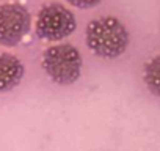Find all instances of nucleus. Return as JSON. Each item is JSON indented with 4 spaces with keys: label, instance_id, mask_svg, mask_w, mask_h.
I'll return each mask as SVG.
<instances>
[{
    "label": "nucleus",
    "instance_id": "obj_1",
    "mask_svg": "<svg viewBox=\"0 0 160 151\" xmlns=\"http://www.w3.org/2000/svg\"><path fill=\"white\" fill-rule=\"evenodd\" d=\"M88 49L102 58H118L129 46V32L115 16H102L88 22L85 30Z\"/></svg>",
    "mask_w": 160,
    "mask_h": 151
},
{
    "label": "nucleus",
    "instance_id": "obj_2",
    "mask_svg": "<svg viewBox=\"0 0 160 151\" xmlns=\"http://www.w3.org/2000/svg\"><path fill=\"white\" fill-rule=\"evenodd\" d=\"M82 55L72 44L63 43L44 50L41 66L47 77L57 85H72L82 74Z\"/></svg>",
    "mask_w": 160,
    "mask_h": 151
},
{
    "label": "nucleus",
    "instance_id": "obj_3",
    "mask_svg": "<svg viewBox=\"0 0 160 151\" xmlns=\"http://www.w3.org/2000/svg\"><path fill=\"white\" fill-rule=\"evenodd\" d=\"M77 29V19L74 13L61 3L44 5L35 21V32L42 41H61L71 36Z\"/></svg>",
    "mask_w": 160,
    "mask_h": 151
},
{
    "label": "nucleus",
    "instance_id": "obj_4",
    "mask_svg": "<svg viewBox=\"0 0 160 151\" xmlns=\"http://www.w3.org/2000/svg\"><path fill=\"white\" fill-rule=\"evenodd\" d=\"M30 11L16 2L0 5V46L14 47L30 32Z\"/></svg>",
    "mask_w": 160,
    "mask_h": 151
},
{
    "label": "nucleus",
    "instance_id": "obj_5",
    "mask_svg": "<svg viewBox=\"0 0 160 151\" xmlns=\"http://www.w3.org/2000/svg\"><path fill=\"white\" fill-rule=\"evenodd\" d=\"M25 74V66L19 57L3 52L0 54V93H7L16 88Z\"/></svg>",
    "mask_w": 160,
    "mask_h": 151
},
{
    "label": "nucleus",
    "instance_id": "obj_6",
    "mask_svg": "<svg viewBox=\"0 0 160 151\" xmlns=\"http://www.w3.org/2000/svg\"><path fill=\"white\" fill-rule=\"evenodd\" d=\"M143 81H144L148 90L154 96L160 98V55H155L144 65Z\"/></svg>",
    "mask_w": 160,
    "mask_h": 151
},
{
    "label": "nucleus",
    "instance_id": "obj_7",
    "mask_svg": "<svg viewBox=\"0 0 160 151\" xmlns=\"http://www.w3.org/2000/svg\"><path fill=\"white\" fill-rule=\"evenodd\" d=\"M66 2L75 8H80V10H88V8H94L98 7L102 0H66Z\"/></svg>",
    "mask_w": 160,
    "mask_h": 151
}]
</instances>
